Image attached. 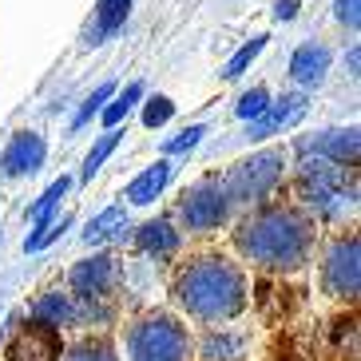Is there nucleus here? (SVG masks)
<instances>
[{
	"label": "nucleus",
	"instance_id": "obj_1",
	"mask_svg": "<svg viewBox=\"0 0 361 361\" xmlns=\"http://www.w3.org/2000/svg\"><path fill=\"white\" fill-rule=\"evenodd\" d=\"M234 246L255 266L298 270L314 250V219L294 202H266L250 211L234 231Z\"/></svg>",
	"mask_w": 361,
	"mask_h": 361
},
{
	"label": "nucleus",
	"instance_id": "obj_2",
	"mask_svg": "<svg viewBox=\"0 0 361 361\" xmlns=\"http://www.w3.org/2000/svg\"><path fill=\"white\" fill-rule=\"evenodd\" d=\"M175 298L195 322L219 326L246 306V274L243 266H234L223 255H199L195 262L183 266L179 282H175Z\"/></svg>",
	"mask_w": 361,
	"mask_h": 361
},
{
	"label": "nucleus",
	"instance_id": "obj_3",
	"mask_svg": "<svg viewBox=\"0 0 361 361\" xmlns=\"http://www.w3.org/2000/svg\"><path fill=\"white\" fill-rule=\"evenodd\" d=\"M298 199L314 207L322 219H338V214L353 211V202H357V175H345V163H334V159H306L298 167Z\"/></svg>",
	"mask_w": 361,
	"mask_h": 361
},
{
	"label": "nucleus",
	"instance_id": "obj_4",
	"mask_svg": "<svg viewBox=\"0 0 361 361\" xmlns=\"http://www.w3.org/2000/svg\"><path fill=\"white\" fill-rule=\"evenodd\" d=\"M128 357L131 361H191V334L179 318L163 310L143 314L128 326Z\"/></svg>",
	"mask_w": 361,
	"mask_h": 361
},
{
	"label": "nucleus",
	"instance_id": "obj_5",
	"mask_svg": "<svg viewBox=\"0 0 361 361\" xmlns=\"http://www.w3.org/2000/svg\"><path fill=\"white\" fill-rule=\"evenodd\" d=\"M282 167H286V151H282V147L258 151V155L243 159L223 179L226 199H231V202H262L266 195L282 183Z\"/></svg>",
	"mask_w": 361,
	"mask_h": 361
},
{
	"label": "nucleus",
	"instance_id": "obj_6",
	"mask_svg": "<svg viewBox=\"0 0 361 361\" xmlns=\"http://www.w3.org/2000/svg\"><path fill=\"white\" fill-rule=\"evenodd\" d=\"M226 207H231V199H226V191H223V179H219V175H207V179H199L195 187L183 191L179 219H183L187 231L207 234V231L226 223Z\"/></svg>",
	"mask_w": 361,
	"mask_h": 361
},
{
	"label": "nucleus",
	"instance_id": "obj_7",
	"mask_svg": "<svg viewBox=\"0 0 361 361\" xmlns=\"http://www.w3.org/2000/svg\"><path fill=\"white\" fill-rule=\"evenodd\" d=\"M322 290L329 298H357L361 290V266H357V234H338L322 262Z\"/></svg>",
	"mask_w": 361,
	"mask_h": 361
},
{
	"label": "nucleus",
	"instance_id": "obj_8",
	"mask_svg": "<svg viewBox=\"0 0 361 361\" xmlns=\"http://www.w3.org/2000/svg\"><path fill=\"white\" fill-rule=\"evenodd\" d=\"M4 357L8 361H56L60 357V334H56V326H44V322L32 318V326H24L8 341Z\"/></svg>",
	"mask_w": 361,
	"mask_h": 361
},
{
	"label": "nucleus",
	"instance_id": "obj_9",
	"mask_svg": "<svg viewBox=\"0 0 361 361\" xmlns=\"http://www.w3.org/2000/svg\"><path fill=\"white\" fill-rule=\"evenodd\" d=\"M44 155H48V143H44L36 131H20V135L4 147V155H0V175H4V179L32 175V171L44 163Z\"/></svg>",
	"mask_w": 361,
	"mask_h": 361
},
{
	"label": "nucleus",
	"instance_id": "obj_10",
	"mask_svg": "<svg viewBox=\"0 0 361 361\" xmlns=\"http://www.w3.org/2000/svg\"><path fill=\"white\" fill-rule=\"evenodd\" d=\"M111 278H116V258H107V255L84 258V262L72 270V290H75V298H84V302H99V298H107V290H111Z\"/></svg>",
	"mask_w": 361,
	"mask_h": 361
},
{
	"label": "nucleus",
	"instance_id": "obj_11",
	"mask_svg": "<svg viewBox=\"0 0 361 361\" xmlns=\"http://www.w3.org/2000/svg\"><path fill=\"white\" fill-rule=\"evenodd\" d=\"M302 151H314L322 159H334V163H345V167H357V128H334V131H322V135L306 139Z\"/></svg>",
	"mask_w": 361,
	"mask_h": 361
},
{
	"label": "nucleus",
	"instance_id": "obj_12",
	"mask_svg": "<svg viewBox=\"0 0 361 361\" xmlns=\"http://www.w3.org/2000/svg\"><path fill=\"white\" fill-rule=\"evenodd\" d=\"M87 310H92V302L52 290V294H44L40 302L32 306V318H36V322H44V326H80Z\"/></svg>",
	"mask_w": 361,
	"mask_h": 361
},
{
	"label": "nucleus",
	"instance_id": "obj_13",
	"mask_svg": "<svg viewBox=\"0 0 361 361\" xmlns=\"http://www.w3.org/2000/svg\"><path fill=\"white\" fill-rule=\"evenodd\" d=\"M306 116V96L302 92H294V96H282L278 104H266V111L258 116V123L250 131H246V139H266V135H274V131L290 128L294 119Z\"/></svg>",
	"mask_w": 361,
	"mask_h": 361
},
{
	"label": "nucleus",
	"instance_id": "obj_14",
	"mask_svg": "<svg viewBox=\"0 0 361 361\" xmlns=\"http://www.w3.org/2000/svg\"><path fill=\"white\" fill-rule=\"evenodd\" d=\"M329 72V48H322V44H302L294 52V60H290V75H294L298 84H322Z\"/></svg>",
	"mask_w": 361,
	"mask_h": 361
},
{
	"label": "nucleus",
	"instance_id": "obj_15",
	"mask_svg": "<svg viewBox=\"0 0 361 361\" xmlns=\"http://www.w3.org/2000/svg\"><path fill=\"white\" fill-rule=\"evenodd\" d=\"M128 12H131V0H99L96 24H87L84 44L87 48H96V44H104L107 36H116L119 28H123V20H128Z\"/></svg>",
	"mask_w": 361,
	"mask_h": 361
},
{
	"label": "nucleus",
	"instance_id": "obj_16",
	"mask_svg": "<svg viewBox=\"0 0 361 361\" xmlns=\"http://www.w3.org/2000/svg\"><path fill=\"white\" fill-rule=\"evenodd\" d=\"M135 243L143 255H155V258H171L175 250H179V231L167 223V219H155V223L139 226Z\"/></svg>",
	"mask_w": 361,
	"mask_h": 361
},
{
	"label": "nucleus",
	"instance_id": "obj_17",
	"mask_svg": "<svg viewBox=\"0 0 361 361\" xmlns=\"http://www.w3.org/2000/svg\"><path fill=\"white\" fill-rule=\"evenodd\" d=\"M167 183H171V163H167V159L151 163V167L128 187V202H135V207H147L151 199H159V195H163V187H167Z\"/></svg>",
	"mask_w": 361,
	"mask_h": 361
},
{
	"label": "nucleus",
	"instance_id": "obj_18",
	"mask_svg": "<svg viewBox=\"0 0 361 361\" xmlns=\"http://www.w3.org/2000/svg\"><path fill=\"white\" fill-rule=\"evenodd\" d=\"M123 231H128V211H123V207H107V211H99L96 219L87 223L84 243L99 246V243H107V238H116V234H123Z\"/></svg>",
	"mask_w": 361,
	"mask_h": 361
},
{
	"label": "nucleus",
	"instance_id": "obj_19",
	"mask_svg": "<svg viewBox=\"0 0 361 361\" xmlns=\"http://www.w3.org/2000/svg\"><path fill=\"white\" fill-rule=\"evenodd\" d=\"M64 361H119L111 338H84L64 353Z\"/></svg>",
	"mask_w": 361,
	"mask_h": 361
},
{
	"label": "nucleus",
	"instance_id": "obj_20",
	"mask_svg": "<svg viewBox=\"0 0 361 361\" xmlns=\"http://www.w3.org/2000/svg\"><path fill=\"white\" fill-rule=\"evenodd\" d=\"M68 187H72V179H64V175H60V179H56L52 187H48V191H44L40 199L28 207V219H32V223H48V219H52V211L60 207V199L68 195Z\"/></svg>",
	"mask_w": 361,
	"mask_h": 361
},
{
	"label": "nucleus",
	"instance_id": "obj_21",
	"mask_svg": "<svg viewBox=\"0 0 361 361\" xmlns=\"http://www.w3.org/2000/svg\"><path fill=\"white\" fill-rule=\"evenodd\" d=\"M68 226H72V219H68V214H64V219H48V223H36V234H28V238H24V250H28V255L44 250V246L56 243V238H60Z\"/></svg>",
	"mask_w": 361,
	"mask_h": 361
},
{
	"label": "nucleus",
	"instance_id": "obj_22",
	"mask_svg": "<svg viewBox=\"0 0 361 361\" xmlns=\"http://www.w3.org/2000/svg\"><path fill=\"white\" fill-rule=\"evenodd\" d=\"M202 361H234L243 353V341L238 338H226V334H211V338L202 341Z\"/></svg>",
	"mask_w": 361,
	"mask_h": 361
},
{
	"label": "nucleus",
	"instance_id": "obj_23",
	"mask_svg": "<svg viewBox=\"0 0 361 361\" xmlns=\"http://www.w3.org/2000/svg\"><path fill=\"white\" fill-rule=\"evenodd\" d=\"M262 48H266V36H255L250 44H243V48L234 52V60L223 68V75H226V80H238V75H243L246 68H250V64L258 60V52H262Z\"/></svg>",
	"mask_w": 361,
	"mask_h": 361
},
{
	"label": "nucleus",
	"instance_id": "obj_24",
	"mask_svg": "<svg viewBox=\"0 0 361 361\" xmlns=\"http://www.w3.org/2000/svg\"><path fill=\"white\" fill-rule=\"evenodd\" d=\"M116 143H119V131H116V128H107V135L99 139L92 151H87V159H84V183H92V175L104 167V159L111 155V151H116Z\"/></svg>",
	"mask_w": 361,
	"mask_h": 361
},
{
	"label": "nucleus",
	"instance_id": "obj_25",
	"mask_svg": "<svg viewBox=\"0 0 361 361\" xmlns=\"http://www.w3.org/2000/svg\"><path fill=\"white\" fill-rule=\"evenodd\" d=\"M139 96H143V84H128V87H123V96H119L116 104H111V107L104 111V123H107V128H116L119 119H123V116L131 111V107L139 104Z\"/></svg>",
	"mask_w": 361,
	"mask_h": 361
},
{
	"label": "nucleus",
	"instance_id": "obj_26",
	"mask_svg": "<svg viewBox=\"0 0 361 361\" xmlns=\"http://www.w3.org/2000/svg\"><path fill=\"white\" fill-rule=\"evenodd\" d=\"M111 92H116V87H111V84H99L96 92H92V96L84 99V107L75 111V119H72V131H80V128H84L87 119H92V116H96V111H99V104H104V99H111Z\"/></svg>",
	"mask_w": 361,
	"mask_h": 361
},
{
	"label": "nucleus",
	"instance_id": "obj_27",
	"mask_svg": "<svg viewBox=\"0 0 361 361\" xmlns=\"http://www.w3.org/2000/svg\"><path fill=\"white\" fill-rule=\"evenodd\" d=\"M266 104H270V96H266V87H250L243 99H238V107H234V116L238 119H258L266 111Z\"/></svg>",
	"mask_w": 361,
	"mask_h": 361
},
{
	"label": "nucleus",
	"instance_id": "obj_28",
	"mask_svg": "<svg viewBox=\"0 0 361 361\" xmlns=\"http://www.w3.org/2000/svg\"><path fill=\"white\" fill-rule=\"evenodd\" d=\"M171 116H175V104H171L167 96H151L147 107H143V123H147V128H163Z\"/></svg>",
	"mask_w": 361,
	"mask_h": 361
},
{
	"label": "nucleus",
	"instance_id": "obj_29",
	"mask_svg": "<svg viewBox=\"0 0 361 361\" xmlns=\"http://www.w3.org/2000/svg\"><path fill=\"white\" fill-rule=\"evenodd\" d=\"M202 135H207V128H202V123H195V128L179 131V139H171V143H163V151H167V155H179V151H191V147L199 143Z\"/></svg>",
	"mask_w": 361,
	"mask_h": 361
},
{
	"label": "nucleus",
	"instance_id": "obj_30",
	"mask_svg": "<svg viewBox=\"0 0 361 361\" xmlns=\"http://www.w3.org/2000/svg\"><path fill=\"white\" fill-rule=\"evenodd\" d=\"M357 4H361V0H338V8H334V16H338V20L350 28V32H357V24H361Z\"/></svg>",
	"mask_w": 361,
	"mask_h": 361
},
{
	"label": "nucleus",
	"instance_id": "obj_31",
	"mask_svg": "<svg viewBox=\"0 0 361 361\" xmlns=\"http://www.w3.org/2000/svg\"><path fill=\"white\" fill-rule=\"evenodd\" d=\"M298 16V0H278L274 4V20H294Z\"/></svg>",
	"mask_w": 361,
	"mask_h": 361
},
{
	"label": "nucleus",
	"instance_id": "obj_32",
	"mask_svg": "<svg viewBox=\"0 0 361 361\" xmlns=\"http://www.w3.org/2000/svg\"><path fill=\"white\" fill-rule=\"evenodd\" d=\"M0 338H4V329H0Z\"/></svg>",
	"mask_w": 361,
	"mask_h": 361
}]
</instances>
